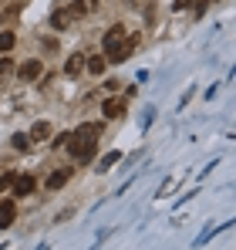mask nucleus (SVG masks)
Listing matches in <instances>:
<instances>
[{
  "label": "nucleus",
  "mask_w": 236,
  "mask_h": 250,
  "mask_svg": "<svg viewBox=\"0 0 236 250\" xmlns=\"http://www.w3.org/2000/svg\"><path fill=\"white\" fill-rule=\"evenodd\" d=\"M20 78H27V82L44 78V64H40L38 58H34V61H24V64H20Z\"/></svg>",
  "instance_id": "4"
},
{
  "label": "nucleus",
  "mask_w": 236,
  "mask_h": 250,
  "mask_svg": "<svg viewBox=\"0 0 236 250\" xmlns=\"http://www.w3.org/2000/svg\"><path fill=\"white\" fill-rule=\"evenodd\" d=\"M10 68H14V64H10V58H3V61H0V75H7Z\"/></svg>",
  "instance_id": "18"
},
{
  "label": "nucleus",
  "mask_w": 236,
  "mask_h": 250,
  "mask_svg": "<svg viewBox=\"0 0 236 250\" xmlns=\"http://www.w3.org/2000/svg\"><path fill=\"white\" fill-rule=\"evenodd\" d=\"M98 132H101V125H98V122L81 125L78 132H68V142H64V146H68V152H71L75 163H91V159H95Z\"/></svg>",
  "instance_id": "1"
},
{
  "label": "nucleus",
  "mask_w": 236,
  "mask_h": 250,
  "mask_svg": "<svg viewBox=\"0 0 236 250\" xmlns=\"http://www.w3.org/2000/svg\"><path fill=\"white\" fill-rule=\"evenodd\" d=\"M81 71H84V58H81V54H71V58L64 61V75H68V78H78Z\"/></svg>",
  "instance_id": "8"
},
{
  "label": "nucleus",
  "mask_w": 236,
  "mask_h": 250,
  "mask_svg": "<svg viewBox=\"0 0 236 250\" xmlns=\"http://www.w3.org/2000/svg\"><path fill=\"white\" fill-rule=\"evenodd\" d=\"M68 10H71V17H81V14L88 10V3H84V0H75V3H71Z\"/></svg>",
  "instance_id": "15"
},
{
  "label": "nucleus",
  "mask_w": 236,
  "mask_h": 250,
  "mask_svg": "<svg viewBox=\"0 0 236 250\" xmlns=\"http://www.w3.org/2000/svg\"><path fill=\"white\" fill-rule=\"evenodd\" d=\"M121 41H125V27H121V24L108 27V31H105V41H101V44H105V54H112Z\"/></svg>",
  "instance_id": "2"
},
{
  "label": "nucleus",
  "mask_w": 236,
  "mask_h": 250,
  "mask_svg": "<svg viewBox=\"0 0 236 250\" xmlns=\"http://www.w3.org/2000/svg\"><path fill=\"white\" fill-rule=\"evenodd\" d=\"M10 186H14V196H31L38 183H34V176H14Z\"/></svg>",
  "instance_id": "3"
},
{
  "label": "nucleus",
  "mask_w": 236,
  "mask_h": 250,
  "mask_svg": "<svg viewBox=\"0 0 236 250\" xmlns=\"http://www.w3.org/2000/svg\"><path fill=\"white\" fill-rule=\"evenodd\" d=\"M115 163H118V152H108V156H105V163L98 166V172H105V169H112Z\"/></svg>",
  "instance_id": "16"
},
{
  "label": "nucleus",
  "mask_w": 236,
  "mask_h": 250,
  "mask_svg": "<svg viewBox=\"0 0 236 250\" xmlns=\"http://www.w3.org/2000/svg\"><path fill=\"white\" fill-rule=\"evenodd\" d=\"M71 172H75V169H58V172H51V176H47V183H44V186H47V189H61V186L71 179Z\"/></svg>",
  "instance_id": "6"
},
{
  "label": "nucleus",
  "mask_w": 236,
  "mask_h": 250,
  "mask_svg": "<svg viewBox=\"0 0 236 250\" xmlns=\"http://www.w3.org/2000/svg\"><path fill=\"white\" fill-rule=\"evenodd\" d=\"M27 135H31V142H44V139H51V122H44V119H40V122H34Z\"/></svg>",
  "instance_id": "7"
},
{
  "label": "nucleus",
  "mask_w": 236,
  "mask_h": 250,
  "mask_svg": "<svg viewBox=\"0 0 236 250\" xmlns=\"http://www.w3.org/2000/svg\"><path fill=\"white\" fill-rule=\"evenodd\" d=\"M14 41H17V38H14L10 31H3V34H0V54H3V51H10V47H14Z\"/></svg>",
  "instance_id": "14"
},
{
  "label": "nucleus",
  "mask_w": 236,
  "mask_h": 250,
  "mask_svg": "<svg viewBox=\"0 0 236 250\" xmlns=\"http://www.w3.org/2000/svg\"><path fill=\"white\" fill-rule=\"evenodd\" d=\"M14 216H17V207H14L10 200H3V203H0V227H10Z\"/></svg>",
  "instance_id": "9"
},
{
  "label": "nucleus",
  "mask_w": 236,
  "mask_h": 250,
  "mask_svg": "<svg viewBox=\"0 0 236 250\" xmlns=\"http://www.w3.org/2000/svg\"><path fill=\"white\" fill-rule=\"evenodd\" d=\"M189 3H193V0H176L172 7H176V10H182V7H189Z\"/></svg>",
  "instance_id": "19"
},
{
  "label": "nucleus",
  "mask_w": 236,
  "mask_h": 250,
  "mask_svg": "<svg viewBox=\"0 0 236 250\" xmlns=\"http://www.w3.org/2000/svg\"><path fill=\"white\" fill-rule=\"evenodd\" d=\"M101 112H105V119H118V115H121V102H112V98H108V102L101 105Z\"/></svg>",
  "instance_id": "12"
},
{
  "label": "nucleus",
  "mask_w": 236,
  "mask_h": 250,
  "mask_svg": "<svg viewBox=\"0 0 236 250\" xmlns=\"http://www.w3.org/2000/svg\"><path fill=\"white\" fill-rule=\"evenodd\" d=\"M132 44H135V41H128V38H125V41H121V44L115 47V51L108 54V61H115V64H118V61H125V58L132 54Z\"/></svg>",
  "instance_id": "10"
},
{
  "label": "nucleus",
  "mask_w": 236,
  "mask_h": 250,
  "mask_svg": "<svg viewBox=\"0 0 236 250\" xmlns=\"http://www.w3.org/2000/svg\"><path fill=\"white\" fill-rule=\"evenodd\" d=\"M71 21H75V17H71V10H68V7L51 14V27H54V31H71Z\"/></svg>",
  "instance_id": "5"
},
{
  "label": "nucleus",
  "mask_w": 236,
  "mask_h": 250,
  "mask_svg": "<svg viewBox=\"0 0 236 250\" xmlns=\"http://www.w3.org/2000/svg\"><path fill=\"white\" fill-rule=\"evenodd\" d=\"M84 68H88L91 75H101V71H105V58H101V54H95V58H88V61H84Z\"/></svg>",
  "instance_id": "11"
},
{
  "label": "nucleus",
  "mask_w": 236,
  "mask_h": 250,
  "mask_svg": "<svg viewBox=\"0 0 236 250\" xmlns=\"http://www.w3.org/2000/svg\"><path fill=\"white\" fill-rule=\"evenodd\" d=\"M14 176H17V172H3V176H0V189H7V186L14 183Z\"/></svg>",
  "instance_id": "17"
},
{
  "label": "nucleus",
  "mask_w": 236,
  "mask_h": 250,
  "mask_svg": "<svg viewBox=\"0 0 236 250\" xmlns=\"http://www.w3.org/2000/svg\"><path fill=\"white\" fill-rule=\"evenodd\" d=\"M10 146H14V149H20V152H27V149H31V135H24V132H17V135L10 139Z\"/></svg>",
  "instance_id": "13"
}]
</instances>
